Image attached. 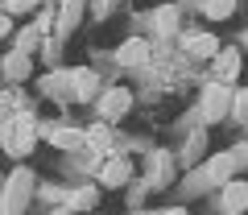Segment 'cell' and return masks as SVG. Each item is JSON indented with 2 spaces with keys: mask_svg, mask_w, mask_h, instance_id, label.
<instances>
[{
  "mask_svg": "<svg viewBox=\"0 0 248 215\" xmlns=\"http://www.w3.org/2000/svg\"><path fill=\"white\" fill-rule=\"evenodd\" d=\"M228 108H232V87L228 83H207V91H203V120L211 124V120H223L228 116Z\"/></svg>",
  "mask_w": 248,
  "mask_h": 215,
  "instance_id": "obj_1",
  "label": "cell"
},
{
  "mask_svg": "<svg viewBox=\"0 0 248 215\" xmlns=\"http://www.w3.org/2000/svg\"><path fill=\"white\" fill-rule=\"evenodd\" d=\"M236 170V161H232V153H215L211 161H207L203 170H199V178H190V186L195 190H203V186H211V182H219V186H228V174Z\"/></svg>",
  "mask_w": 248,
  "mask_h": 215,
  "instance_id": "obj_2",
  "label": "cell"
},
{
  "mask_svg": "<svg viewBox=\"0 0 248 215\" xmlns=\"http://www.w3.org/2000/svg\"><path fill=\"white\" fill-rule=\"evenodd\" d=\"M29 145H33V120L17 116V128H4V149L9 153H25Z\"/></svg>",
  "mask_w": 248,
  "mask_h": 215,
  "instance_id": "obj_3",
  "label": "cell"
},
{
  "mask_svg": "<svg viewBox=\"0 0 248 215\" xmlns=\"http://www.w3.org/2000/svg\"><path fill=\"white\" fill-rule=\"evenodd\" d=\"M128 108H133V95H128L124 87H112L104 99H99V116H104V120H116V116H124Z\"/></svg>",
  "mask_w": 248,
  "mask_h": 215,
  "instance_id": "obj_4",
  "label": "cell"
},
{
  "mask_svg": "<svg viewBox=\"0 0 248 215\" xmlns=\"http://www.w3.org/2000/svg\"><path fill=\"white\" fill-rule=\"evenodd\" d=\"M240 79V50H219L215 54V83H236Z\"/></svg>",
  "mask_w": 248,
  "mask_h": 215,
  "instance_id": "obj_5",
  "label": "cell"
},
{
  "mask_svg": "<svg viewBox=\"0 0 248 215\" xmlns=\"http://www.w3.org/2000/svg\"><path fill=\"white\" fill-rule=\"evenodd\" d=\"M219 203H223V215H244L248 211V182H228Z\"/></svg>",
  "mask_w": 248,
  "mask_h": 215,
  "instance_id": "obj_6",
  "label": "cell"
},
{
  "mask_svg": "<svg viewBox=\"0 0 248 215\" xmlns=\"http://www.w3.org/2000/svg\"><path fill=\"white\" fill-rule=\"evenodd\" d=\"M25 195H29V174L17 170V174H13V182H9V195H4V211L13 215L21 203H25Z\"/></svg>",
  "mask_w": 248,
  "mask_h": 215,
  "instance_id": "obj_7",
  "label": "cell"
},
{
  "mask_svg": "<svg viewBox=\"0 0 248 215\" xmlns=\"http://www.w3.org/2000/svg\"><path fill=\"white\" fill-rule=\"evenodd\" d=\"M79 17H83V0H66L62 13H58V33H71L79 25Z\"/></svg>",
  "mask_w": 248,
  "mask_h": 215,
  "instance_id": "obj_8",
  "label": "cell"
},
{
  "mask_svg": "<svg viewBox=\"0 0 248 215\" xmlns=\"http://www.w3.org/2000/svg\"><path fill=\"white\" fill-rule=\"evenodd\" d=\"M186 50L199 54V58H215V54H219V46H215L211 33H195V37H186Z\"/></svg>",
  "mask_w": 248,
  "mask_h": 215,
  "instance_id": "obj_9",
  "label": "cell"
},
{
  "mask_svg": "<svg viewBox=\"0 0 248 215\" xmlns=\"http://www.w3.org/2000/svg\"><path fill=\"white\" fill-rule=\"evenodd\" d=\"M124 66H137V62H145L149 58V46L145 42H128V46H120V54H116Z\"/></svg>",
  "mask_w": 248,
  "mask_h": 215,
  "instance_id": "obj_10",
  "label": "cell"
},
{
  "mask_svg": "<svg viewBox=\"0 0 248 215\" xmlns=\"http://www.w3.org/2000/svg\"><path fill=\"white\" fill-rule=\"evenodd\" d=\"M128 182V161H108L104 166V186H124Z\"/></svg>",
  "mask_w": 248,
  "mask_h": 215,
  "instance_id": "obj_11",
  "label": "cell"
},
{
  "mask_svg": "<svg viewBox=\"0 0 248 215\" xmlns=\"http://www.w3.org/2000/svg\"><path fill=\"white\" fill-rule=\"evenodd\" d=\"M4 71H9V79H25V75H29V54L25 50L9 54V58H4Z\"/></svg>",
  "mask_w": 248,
  "mask_h": 215,
  "instance_id": "obj_12",
  "label": "cell"
},
{
  "mask_svg": "<svg viewBox=\"0 0 248 215\" xmlns=\"http://www.w3.org/2000/svg\"><path fill=\"white\" fill-rule=\"evenodd\" d=\"M207 17L211 21H223V17H232V13H236V0H207Z\"/></svg>",
  "mask_w": 248,
  "mask_h": 215,
  "instance_id": "obj_13",
  "label": "cell"
},
{
  "mask_svg": "<svg viewBox=\"0 0 248 215\" xmlns=\"http://www.w3.org/2000/svg\"><path fill=\"white\" fill-rule=\"evenodd\" d=\"M75 91L87 99L91 91H95V75H91V71H75Z\"/></svg>",
  "mask_w": 248,
  "mask_h": 215,
  "instance_id": "obj_14",
  "label": "cell"
},
{
  "mask_svg": "<svg viewBox=\"0 0 248 215\" xmlns=\"http://www.w3.org/2000/svg\"><path fill=\"white\" fill-rule=\"evenodd\" d=\"M58 145H66V149H75V145H79V133H71V128H62V133H58Z\"/></svg>",
  "mask_w": 248,
  "mask_h": 215,
  "instance_id": "obj_15",
  "label": "cell"
},
{
  "mask_svg": "<svg viewBox=\"0 0 248 215\" xmlns=\"http://www.w3.org/2000/svg\"><path fill=\"white\" fill-rule=\"evenodd\" d=\"M157 29H161V33H170V29H174V13H157Z\"/></svg>",
  "mask_w": 248,
  "mask_h": 215,
  "instance_id": "obj_16",
  "label": "cell"
},
{
  "mask_svg": "<svg viewBox=\"0 0 248 215\" xmlns=\"http://www.w3.org/2000/svg\"><path fill=\"white\" fill-rule=\"evenodd\" d=\"M203 141H207L203 133H199V137H190V145H186V153H190V157H199V153H203Z\"/></svg>",
  "mask_w": 248,
  "mask_h": 215,
  "instance_id": "obj_17",
  "label": "cell"
},
{
  "mask_svg": "<svg viewBox=\"0 0 248 215\" xmlns=\"http://www.w3.org/2000/svg\"><path fill=\"white\" fill-rule=\"evenodd\" d=\"M71 203H75V207H87V203H95V190H79V195H75Z\"/></svg>",
  "mask_w": 248,
  "mask_h": 215,
  "instance_id": "obj_18",
  "label": "cell"
},
{
  "mask_svg": "<svg viewBox=\"0 0 248 215\" xmlns=\"http://www.w3.org/2000/svg\"><path fill=\"white\" fill-rule=\"evenodd\" d=\"M232 161H236V166H244V161H248V145H236V149H232Z\"/></svg>",
  "mask_w": 248,
  "mask_h": 215,
  "instance_id": "obj_19",
  "label": "cell"
},
{
  "mask_svg": "<svg viewBox=\"0 0 248 215\" xmlns=\"http://www.w3.org/2000/svg\"><path fill=\"white\" fill-rule=\"evenodd\" d=\"M87 141H91V145H108V133H104V128H91Z\"/></svg>",
  "mask_w": 248,
  "mask_h": 215,
  "instance_id": "obj_20",
  "label": "cell"
},
{
  "mask_svg": "<svg viewBox=\"0 0 248 215\" xmlns=\"http://www.w3.org/2000/svg\"><path fill=\"white\" fill-rule=\"evenodd\" d=\"M33 4H42V0H13L9 9H13V13H25V9H33Z\"/></svg>",
  "mask_w": 248,
  "mask_h": 215,
  "instance_id": "obj_21",
  "label": "cell"
},
{
  "mask_svg": "<svg viewBox=\"0 0 248 215\" xmlns=\"http://www.w3.org/2000/svg\"><path fill=\"white\" fill-rule=\"evenodd\" d=\"M4 112H9V99H4V95H0V120H4Z\"/></svg>",
  "mask_w": 248,
  "mask_h": 215,
  "instance_id": "obj_22",
  "label": "cell"
},
{
  "mask_svg": "<svg viewBox=\"0 0 248 215\" xmlns=\"http://www.w3.org/2000/svg\"><path fill=\"white\" fill-rule=\"evenodd\" d=\"M4 33H9V17H0V37H4Z\"/></svg>",
  "mask_w": 248,
  "mask_h": 215,
  "instance_id": "obj_23",
  "label": "cell"
},
{
  "mask_svg": "<svg viewBox=\"0 0 248 215\" xmlns=\"http://www.w3.org/2000/svg\"><path fill=\"white\" fill-rule=\"evenodd\" d=\"M161 215H186V211H182V207H174V211H161Z\"/></svg>",
  "mask_w": 248,
  "mask_h": 215,
  "instance_id": "obj_24",
  "label": "cell"
}]
</instances>
